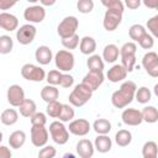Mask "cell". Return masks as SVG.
<instances>
[{"instance_id":"6da1fadb","label":"cell","mask_w":158,"mask_h":158,"mask_svg":"<svg viewBox=\"0 0 158 158\" xmlns=\"http://www.w3.org/2000/svg\"><path fill=\"white\" fill-rule=\"evenodd\" d=\"M136 90H137V86H136V84L133 81L127 80V81L122 83L121 86H120V89L116 90V91H114L112 95H111V102H112V105L115 107H117V109L126 107L135 99Z\"/></svg>"},{"instance_id":"7a4b0ae2","label":"cell","mask_w":158,"mask_h":158,"mask_svg":"<svg viewBox=\"0 0 158 158\" xmlns=\"http://www.w3.org/2000/svg\"><path fill=\"white\" fill-rule=\"evenodd\" d=\"M123 2L121 0H116L114 1L106 10L105 15H104V20H102V25L106 31H115L118 25L122 21V14H123Z\"/></svg>"},{"instance_id":"3957f363","label":"cell","mask_w":158,"mask_h":158,"mask_svg":"<svg viewBox=\"0 0 158 158\" xmlns=\"http://www.w3.org/2000/svg\"><path fill=\"white\" fill-rule=\"evenodd\" d=\"M93 93L94 90L88 86L86 84H84L83 81L78 85H75V88L73 89V91L69 94V102L75 106V107H80V106H84L93 96Z\"/></svg>"},{"instance_id":"277c9868","label":"cell","mask_w":158,"mask_h":158,"mask_svg":"<svg viewBox=\"0 0 158 158\" xmlns=\"http://www.w3.org/2000/svg\"><path fill=\"white\" fill-rule=\"evenodd\" d=\"M136 52L137 46L135 42H126L120 48V56H121V64L126 68V70L130 73L133 70L136 64Z\"/></svg>"},{"instance_id":"5b68a950","label":"cell","mask_w":158,"mask_h":158,"mask_svg":"<svg viewBox=\"0 0 158 158\" xmlns=\"http://www.w3.org/2000/svg\"><path fill=\"white\" fill-rule=\"evenodd\" d=\"M49 133H51L52 139L59 146L65 144L69 139V131L64 126L63 121H60V120L59 121H53L49 125Z\"/></svg>"},{"instance_id":"8992f818","label":"cell","mask_w":158,"mask_h":158,"mask_svg":"<svg viewBox=\"0 0 158 158\" xmlns=\"http://www.w3.org/2000/svg\"><path fill=\"white\" fill-rule=\"evenodd\" d=\"M78 26H79V20L75 16H67L59 22L57 27V33L59 35L60 38L70 37L75 35Z\"/></svg>"},{"instance_id":"52a82bcc","label":"cell","mask_w":158,"mask_h":158,"mask_svg":"<svg viewBox=\"0 0 158 158\" xmlns=\"http://www.w3.org/2000/svg\"><path fill=\"white\" fill-rule=\"evenodd\" d=\"M54 63L60 72H70L74 68V54L67 49H60L54 56Z\"/></svg>"},{"instance_id":"ba28073f","label":"cell","mask_w":158,"mask_h":158,"mask_svg":"<svg viewBox=\"0 0 158 158\" xmlns=\"http://www.w3.org/2000/svg\"><path fill=\"white\" fill-rule=\"evenodd\" d=\"M21 75L30 81H42L47 75L44 69H42L38 65L31 64V63H26L22 65L21 68Z\"/></svg>"},{"instance_id":"9c48e42d","label":"cell","mask_w":158,"mask_h":158,"mask_svg":"<svg viewBox=\"0 0 158 158\" xmlns=\"http://www.w3.org/2000/svg\"><path fill=\"white\" fill-rule=\"evenodd\" d=\"M31 142L35 147L42 148L48 142V131L43 125H32L31 127Z\"/></svg>"},{"instance_id":"30bf717a","label":"cell","mask_w":158,"mask_h":158,"mask_svg":"<svg viewBox=\"0 0 158 158\" xmlns=\"http://www.w3.org/2000/svg\"><path fill=\"white\" fill-rule=\"evenodd\" d=\"M37 30L32 23H26L20 26V28L16 31V38L19 41V43L26 46L33 42L35 37H36Z\"/></svg>"},{"instance_id":"8fae6325","label":"cell","mask_w":158,"mask_h":158,"mask_svg":"<svg viewBox=\"0 0 158 158\" xmlns=\"http://www.w3.org/2000/svg\"><path fill=\"white\" fill-rule=\"evenodd\" d=\"M23 17L30 23H40L46 17V10L42 5L41 6L40 5H32V6H28L25 9Z\"/></svg>"},{"instance_id":"7c38bea8","label":"cell","mask_w":158,"mask_h":158,"mask_svg":"<svg viewBox=\"0 0 158 158\" xmlns=\"http://www.w3.org/2000/svg\"><path fill=\"white\" fill-rule=\"evenodd\" d=\"M142 67L148 75L158 78V54L156 52H147L142 57Z\"/></svg>"},{"instance_id":"4fadbf2b","label":"cell","mask_w":158,"mask_h":158,"mask_svg":"<svg viewBox=\"0 0 158 158\" xmlns=\"http://www.w3.org/2000/svg\"><path fill=\"white\" fill-rule=\"evenodd\" d=\"M90 130H91V125L85 118L72 120L68 127V131L75 136H86L90 132Z\"/></svg>"},{"instance_id":"5bb4252c","label":"cell","mask_w":158,"mask_h":158,"mask_svg":"<svg viewBox=\"0 0 158 158\" xmlns=\"http://www.w3.org/2000/svg\"><path fill=\"white\" fill-rule=\"evenodd\" d=\"M122 122L127 126H138L143 122L142 111L137 109H125L121 115Z\"/></svg>"},{"instance_id":"9a60e30c","label":"cell","mask_w":158,"mask_h":158,"mask_svg":"<svg viewBox=\"0 0 158 158\" xmlns=\"http://www.w3.org/2000/svg\"><path fill=\"white\" fill-rule=\"evenodd\" d=\"M6 95H7L9 104L11 106H15V107H19L21 105V102L25 100V91L17 84L10 85L9 89H7V94Z\"/></svg>"},{"instance_id":"2e32d148","label":"cell","mask_w":158,"mask_h":158,"mask_svg":"<svg viewBox=\"0 0 158 158\" xmlns=\"http://www.w3.org/2000/svg\"><path fill=\"white\" fill-rule=\"evenodd\" d=\"M0 27L5 31H15L19 27V20L15 15L2 11L0 14Z\"/></svg>"},{"instance_id":"e0dca14e","label":"cell","mask_w":158,"mask_h":158,"mask_svg":"<svg viewBox=\"0 0 158 158\" xmlns=\"http://www.w3.org/2000/svg\"><path fill=\"white\" fill-rule=\"evenodd\" d=\"M77 154L80 158H90L94 156V151H95V146L93 144L91 141L83 138L77 143Z\"/></svg>"},{"instance_id":"ac0fdd59","label":"cell","mask_w":158,"mask_h":158,"mask_svg":"<svg viewBox=\"0 0 158 158\" xmlns=\"http://www.w3.org/2000/svg\"><path fill=\"white\" fill-rule=\"evenodd\" d=\"M127 73H128V72L126 70V68H125L122 64H115V65H112V67L107 70L106 77H107V79H109L111 83H118V81L126 79Z\"/></svg>"},{"instance_id":"d6986e66","label":"cell","mask_w":158,"mask_h":158,"mask_svg":"<svg viewBox=\"0 0 158 158\" xmlns=\"http://www.w3.org/2000/svg\"><path fill=\"white\" fill-rule=\"evenodd\" d=\"M83 83L86 84L88 86H90L95 91L104 83V74H102V72H91V70H89V73L85 74V77L83 78Z\"/></svg>"},{"instance_id":"ffe728a7","label":"cell","mask_w":158,"mask_h":158,"mask_svg":"<svg viewBox=\"0 0 158 158\" xmlns=\"http://www.w3.org/2000/svg\"><path fill=\"white\" fill-rule=\"evenodd\" d=\"M35 58H36V60L40 64L47 65L53 59V54H52V51H51L49 47H47V46H38L36 52H35Z\"/></svg>"},{"instance_id":"44dd1931","label":"cell","mask_w":158,"mask_h":158,"mask_svg":"<svg viewBox=\"0 0 158 158\" xmlns=\"http://www.w3.org/2000/svg\"><path fill=\"white\" fill-rule=\"evenodd\" d=\"M95 149L100 153H106L112 147V141L107 135H98V137L94 141Z\"/></svg>"},{"instance_id":"7402d4cb","label":"cell","mask_w":158,"mask_h":158,"mask_svg":"<svg viewBox=\"0 0 158 158\" xmlns=\"http://www.w3.org/2000/svg\"><path fill=\"white\" fill-rule=\"evenodd\" d=\"M59 96V90L56 88V85H51L47 84L46 86L42 88L41 90V98L43 101H46L47 104L51 101H56Z\"/></svg>"},{"instance_id":"603a6c76","label":"cell","mask_w":158,"mask_h":158,"mask_svg":"<svg viewBox=\"0 0 158 158\" xmlns=\"http://www.w3.org/2000/svg\"><path fill=\"white\" fill-rule=\"evenodd\" d=\"M118 54H120L118 47L116 44H114V43H110V44H106L104 47L102 59H105V62H107V63H114L118 58Z\"/></svg>"},{"instance_id":"cb8c5ba5","label":"cell","mask_w":158,"mask_h":158,"mask_svg":"<svg viewBox=\"0 0 158 158\" xmlns=\"http://www.w3.org/2000/svg\"><path fill=\"white\" fill-rule=\"evenodd\" d=\"M25 142H26V133L23 131H21V130L14 131L9 137V144L14 149L21 148L25 144Z\"/></svg>"},{"instance_id":"d4e9b609","label":"cell","mask_w":158,"mask_h":158,"mask_svg":"<svg viewBox=\"0 0 158 158\" xmlns=\"http://www.w3.org/2000/svg\"><path fill=\"white\" fill-rule=\"evenodd\" d=\"M79 49L83 54H93L96 49V41L90 37V36H85L80 40V43H79Z\"/></svg>"},{"instance_id":"484cf974","label":"cell","mask_w":158,"mask_h":158,"mask_svg":"<svg viewBox=\"0 0 158 158\" xmlns=\"http://www.w3.org/2000/svg\"><path fill=\"white\" fill-rule=\"evenodd\" d=\"M36 109V102L31 99H25L19 106V111L23 117H31L35 112H37Z\"/></svg>"},{"instance_id":"4316f807","label":"cell","mask_w":158,"mask_h":158,"mask_svg":"<svg viewBox=\"0 0 158 158\" xmlns=\"http://www.w3.org/2000/svg\"><path fill=\"white\" fill-rule=\"evenodd\" d=\"M0 120L4 125L6 126H12L17 122L19 120V114L16 110L14 109H6L1 112V116H0Z\"/></svg>"},{"instance_id":"83f0119b","label":"cell","mask_w":158,"mask_h":158,"mask_svg":"<svg viewBox=\"0 0 158 158\" xmlns=\"http://www.w3.org/2000/svg\"><path fill=\"white\" fill-rule=\"evenodd\" d=\"M86 65H88L89 70H91V72H102L104 70V60L99 54H91L86 60Z\"/></svg>"},{"instance_id":"f1b7e54d","label":"cell","mask_w":158,"mask_h":158,"mask_svg":"<svg viewBox=\"0 0 158 158\" xmlns=\"http://www.w3.org/2000/svg\"><path fill=\"white\" fill-rule=\"evenodd\" d=\"M93 128L98 135H107L111 131V122L106 118H98L94 121Z\"/></svg>"},{"instance_id":"f546056e","label":"cell","mask_w":158,"mask_h":158,"mask_svg":"<svg viewBox=\"0 0 158 158\" xmlns=\"http://www.w3.org/2000/svg\"><path fill=\"white\" fill-rule=\"evenodd\" d=\"M115 142L120 147H127L132 142V133L128 130H120L115 135Z\"/></svg>"},{"instance_id":"4dcf8cb0","label":"cell","mask_w":158,"mask_h":158,"mask_svg":"<svg viewBox=\"0 0 158 158\" xmlns=\"http://www.w3.org/2000/svg\"><path fill=\"white\" fill-rule=\"evenodd\" d=\"M143 158H157L158 156V146L154 141H147L142 147Z\"/></svg>"},{"instance_id":"1f68e13d","label":"cell","mask_w":158,"mask_h":158,"mask_svg":"<svg viewBox=\"0 0 158 158\" xmlns=\"http://www.w3.org/2000/svg\"><path fill=\"white\" fill-rule=\"evenodd\" d=\"M142 116L143 121L148 123H154L158 121V110L154 106H146L142 110Z\"/></svg>"},{"instance_id":"d6a6232c","label":"cell","mask_w":158,"mask_h":158,"mask_svg":"<svg viewBox=\"0 0 158 158\" xmlns=\"http://www.w3.org/2000/svg\"><path fill=\"white\" fill-rule=\"evenodd\" d=\"M144 33H147V30H146L142 25H139V23L132 25V26L130 27V30H128L130 38L133 40L135 42H138V41L141 40V37H142Z\"/></svg>"},{"instance_id":"836d02e7","label":"cell","mask_w":158,"mask_h":158,"mask_svg":"<svg viewBox=\"0 0 158 158\" xmlns=\"http://www.w3.org/2000/svg\"><path fill=\"white\" fill-rule=\"evenodd\" d=\"M135 98L139 104H147L152 98V93L147 86H141L136 90Z\"/></svg>"},{"instance_id":"e575fe53","label":"cell","mask_w":158,"mask_h":158,"mask_svg":"<svg viewBox=\"0 0 158 158\" xmlns=\"http://www.w3.org/2000/svg\"><path fill=\"white\" fill-rule=\"evenodd\" d=\"M74 115H75L74 109L70 105H68V104H63L58 118L60 121H63V122H69V121H72L74 118Z\"/></svg>"},{"instance_id":"d590c367","label":"cell","mask_w":158,"mask_h":158,"mask_svg":"<svg viewBox=\"0 0 158 158\" xmlns=\"http://www.w3.org/2000/svg\"><path fill=\"white\" fill-rule=\"evenodd\" d=\"M14 47V42L12 38L7 35H2L0 36V53L1 54H7L12 51Z\"/></svg>"},{"instance_id":"8d00e7d4","label":"cell","mask_w":158,"mask_h":158,"mask_svg":"<svg viewBox=\"0 0 158 158\" xmlns=\"http://www.w3.org/2000/svg\"><path fill=\"white\" fill-rule=\"evenodd\" d=\"M62 105L58 100L56 101H51L47 104V107H46V112L49 117H53V118H58L59 114H60V110H62Z\"/></svg>"},{"instance_id":"74e56055","label":"cell","mask_w":158,"mask_h":158,"mask_svg":"<svg viewBox=\"0 0 158 158\" xmlns=\"http://www.w3.org/2000/svg\"><path fill=\"white\" fill-rule=\"evenodd\" d=\"M80 41H79V36L75 33L70 37H67V38H62V44L64 48L67 49H75L78 46H79Z\"/></svg>"},{"instance_id":"f35d334b","label":"cell","mask_w":158,"mask_h":158,"mask_svg":"<svg viewBox=\"0 0 158 158\" xmlns=\"http://www.w3.org/2000/svg\"><path fill=\"white\" fill-rule=\"evenodd\" d=\"M77 9L81 14H89L94 9V1L93 0H78Z\"/></svg>"},{"instance_id":"ab89813d","label":"cell","mask_w":158,"mask_h":158,"mask_svg":"<svg viewBox=\"0 0 158 158\" xmlns=\"http://www.w3.org/2000/svg\"><path fill=\"white\" fill-rule=\"evenodd\" d=\"M62 74L63 73H60V70H57V69H54V70H51L48 74H47V83L48 84H51V85H59L60 84V79H62Z\"/></svg>"},{"instance_id":"60d3db41","label":"cell","mask_w":158,"mask_h":158,"mask_svg":"<svg viewBox=\"0 0 158 158\" xmlns=\"http://www.w3.org/2000/svg\"><path fill=\"white\" fill-rule=\"evenodd\" d=\"M138 44H139L143 49H151V48L154 46L153 36H152V35H149L148 32H147V33H144V35L141 37V40L138 41Z\"/></svg>"},{"instance_id":"b9f144b4","label":"cell","mask_w":158,"mask_h":158,"mask_svg":"<svg viewBox=\"0 0 158 158\" xmlns=\"http://www.w3.org/2000/svg\"><path fill=\"white\" fill-rule=\"evenodd\" d=\"M147 28L149 30V32L152 33L153 37L158 38V15L152 16L147 21Z\"/></svg>"},{"instance_id":"7bdbcfd3","label":"cell","mask_w":158,"mask_h":158,"mask_svg":"<svg viewBox=\"0 0 158 158\" xmlns=\"http://www.w3.org/2000/svg\"><path fill=\"white\" fill-rule=\"evenodd\" d=\"M56 154H57V151L53 146H43V148H41L38 152L40 158H53L56 157Z\"/></svg>"},{"instance_id":"ee69618b","label":"cell","mask_w":158,"mask_h":158,"mask_svg":"<svg viewBox=\"0 0 158 158\" xmlns=\"http://www.w3.org/2000/svg\"><path fill=\"white\" fill-rule=\"evenodd\" d=\"M30 120H31V125H43L44 126L47 122V117L43 112H35L30 117Z\"/></svg>"},{"instance_id":"f6af8a7d","label":"cell","mask_w":158,"mask_h":158,"mask_svg":"<svg viewBox=\"0 0 158 158\" xmlns=\"http://www.w3.org/2000/svg\"><path fill=\"white\" fill-rule=\"evenodd\" d=\"M74 83V78L70 74H62V79H60V86L62 88H70Z\"/></svg>"},{"instance_id":"bcb514c9","label":"cell","mask_w":158,"mask_h":158,"mask_svg":"<svg viewBox=\"0 0 158 158\" xmlns=\"http://www.w3.org/2000/svg\"><path fill=\"white\" fill-rule=\"evenodd\" d=\"M17 1H20V0H0V10H2V11L9 10V9H11Z\"/></svg>"},{"instance_id":"7dc6e473","label":"cell","mask_w":158,"mask_h":158,"mask_svg":"<svg viewBox=\"0 0 158 158\" xmlns=\"http://www.w3.org/2000/svg\"><path fill=\"white\" fill-rule=\"evenodd\" d=\"M141 4H142V0H125V5L131 10L138 9L141 6Z\"/></svg>"},{"instance_id":"c3c4849f","label":"cell","mask_w":158,"mask_h":158,"mask_svg":"<svg viewBox=\"0 0 158 158\" xmlns=\"http://www.w3.org/2000/svg\"><path fill=\"white\" fill-rule=\"evenodd\" d=\"M12 153L6 146H0V158H11Z\"/></svg>"},{"instance_id":"681fc988","label":"cell","mask_w":158,"mask_h":158,"mask_svg":"<svg viewBox=\"0 0 158 158\" xmlns=\"http://www.w3.org/2000/svg\"><path fill=\"white\" fill-rule=\"evenodd\" d=\"M142 2L148 9L157 10V7H158V0H142Z\"/></svg>"},{"instance_id":"f907efd6","label":"cell","mask_w":158,"mask_h":158,"mask_svg":"<svg viewBox=\"0 0 158 158\" xmlns=\"http://www.w3.org/2000/svg\"><path fill=\"white\" fill-rule=\"evenodd\" d=\"M40 1H41L42 6H52L56 4L57 0H40Z\"/></svg>"},{"instance_id":"816d5d0a","label":"cell","mask_w":158,"mask_h":158,"mask_svg":"<svg viewBox=\"0 0 158 158\" xmlns=\"http://www.w3.org/2000/svg\"><path fill=\"white\" fill-rule=\"evenodd\" d=\"M100 1H101V4H102V5H104L106 9H107V7H109V6H110V5H111L114 1H116V0H100Z\"/></svg>"},{"instance_id":"f5cc1de1","label":"cell","mask_w":158,"mask_h":158,"mask_svg":"<svg viewBox=\"0 0 158 158\" xmlns=\"http://www.w3.org/2000/svg\"><path fill=\"white\" fill-rule=\"evenodd\" d=\"M153 93H154V95L158 98V83L154 85V88H153Z\"/></svg>"},{"instance_id":"db71d44e","label":"cell","mask_w":158,"mask_h":158,"mask_svg":"<svg viewBox=\"0 0 158 158\" xmlns=\"http://www.w3.org/2000/svg\"><path fill=\"white\" fill-rule=\"evenodd\" d=\"M28 2H31V4H35V2H37V1H40V0H27Z\"/></svg>"},{"instance_id":"11a10c76","label":"cell","mask_w":158,"mask_h":158,"mask_svg":"<svg viewBox=\"0 0 158 158\" xmlns=\"http://www.w3.org/2000/svg\"><path fill=\"white\" fill-rule=\"evenodd\" d=\"M64 157H74V154H70V153H67V154H64Z\"/></svg>"},{"instance_id":"9f6ffc18","label":"cell","mask_w":158,"mask_h":158,"mask_svg":"<svg viewBox=\"0 0 158 158\" xmlns=\"http://www.w3.org/2000/svg\"><path fill=\"white\" fill-rule=\"evenodd\" d=\"M157 11H158V7H157Z\"/></svg>"}]
</instances>
